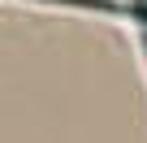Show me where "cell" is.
<instances>
[{
  "label": "cell",
  "instance_id": "1",
  "mask_svg": "<svg viewBox=\"0 0 147 143\" xmlns=\"http://www.w3.org/2000/svg\"><path fill=\"white\" fill-rule=\"evenodd\" d=\"M143 52H147V30H143Z\"/></svg>",
  "mask_w": 147,
  "mask_h": 143
}]
</instances>
